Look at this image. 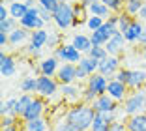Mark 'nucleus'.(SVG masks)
Returning <instances> with one entry per match:
<instances>
[{
	"instance_id": "de8ad7c7",
	"label": "nucleus",
	"mask_w": 146,
	"mask_h": 131,
	"mask_svg": "<svg viewBox=\"0 0 146 131\" xmlns=\"http://www.w3.org/2000/svg\"><path fill=\"white\" fill-rule=\"evenodd\" d=\"M88 77H90V75H88V73H86L82 68H79V66H77V80H79V82H82V80H88Z\"/></svg>"
},
{
	"instance_id": "f3484780",
	"label": "nucleus",
	"mask_w": 146,
	"mask_h": 131,
	"mask_svg": "<svg viewBox=\"0 0 146 131\" xmlns=\"http://www.w3.org/2000/svg\"><path fill=\"white\" fill-rule=\"evenodd\" d=\"M15 73H17V62H15V58L2 51L0 53V75L8 79V77H13Z\"/></svg>"
},
{
	"instance_id": "b1692460",
	"label": "nucleus",
	"mask_w": 146,
	"mask_h": 131,
	"mask_svg": "<svg viewBox=\"0 0 146 131\" xmlns=\"http://www.w3.org/2000/svg\"><path fill=\"white\" fill-rule=\"evenodd\" d=\"M47 39H49V30L47 28L34 30L30 34V45L36 47V49H43V47H47Z\"/></svg>"
},
{
	"instance_id": "a878e982",
	"label": "nucleus",
	"mask_w": 146,
	"mask_h": 131,
	"mask_svg": "<svg viewBox=\"0 0 146 131\" xmlns=\"http://www.w3.org/2000/svg\"><path fill=\"white\" fill-rule=\"evenodd\" d=\"M32 99H34V96H30V94H21V96L17 97L15 109H13V116L23 118V114H25V110L28 109V105L32 103Z\"/></svg>"
},
{
	"instance_id": "6e6d98bb",
	"label": "nucleus",
	"mask_w": 146,
	"mask_h": 131,
	"mask_svg": "<svg viewBox=\"0 0 146 131\" xmlns=\"http://www.w3.org/2000/svg\"><path fill=\"white\" fill-rule=\"evenodd\" d=\"M4 2H8V4H11V2H17V0H2V4H4Z\"/></svg>"
},
{
	"instance_id": "6ab92c4d",
	"label": "nucleus",
	"mask_w": 146,
	"mask_h": 131,
	"mask_svg": "<svg viewBox=\"0 0 146 131\" xmlns=\"http://www.w3.org/2000/svg\"><path fill=\"white\" fill-rule=\"evenodd\" d=\"M71 45L77 49V51H81L82 55H88L90 53V49L94 45H92V39H90V34H73L71 36Z\"/></svg>"
},
{
	"instance_id": "4c0bfd02",
	"label": "nucleus",
	"mask_w": 146,
	"mask_h": 131,
	"mask_svg": "<svg viewBox=\"0 0 146 131\" xmlns=\"http://www.w3.org/2000/svg\"><path fill=\"white\" fill-rule=\"evenodd\" d=\"M131 23H133V17H129V15H125L124 11L120 13V23H118V30H120V34H125L127 32V28L131 26Z\"/></svg>"
},
{
	"instance_id": "603ef678",
	"label": "nucleus",
	"mask_w": 146,
	"mask_h": 131,
	"mask_svg": "<svg viewBox=\"0 0 146 131\" xmlns=\"http://www.w3.org/2000/svg\"><path fill=\"white\" fill-rule=\"evenodd\" d=\"M139 45H141L142 49H146V28H144V32H142L141 39H139Z\"/></svg>"
},
{
	"instance_id": "cd10ccee",
	"label": "nucleus",
	"mask_w": 146,
	"mask_h": 131,
	"mask_svg": "<svg viewBox=\"0 0 146 131\" xmlns=\"http://www.w3.org/2000/svg\"><path fill=\"white\" fill-rule=\"evenodd\" d=\"M23 127H25V131H49V129H51L49 120L45 118V116L36 118V120H32V122H25Z\"/></svg>"
},
{
	"instance_id": "2f4dec72",
	"label": "nucleus",
	"mask_w": 146,
	"mask_h": 131,
	"mask_svg": "<svg viewBox=\"0 0 146 131\" xmlns=\"http://www.w3.org/2000/svg\"><path fill=\"white\" fill-rule=\"evenodd\" d=\"M64 43V36H62L60 30H49V39H47V47L49 49H58V47Z\"/></svg>"
},
{
	"instance_id": "c756f323",
	"label": "nucleus",
	"mask_w": 146,
	"mask_h": 131,
	"mask_svg": "<svg viewBox=\"0 0 146 131\" xmlns=\"http://www.w3.org/2000/svg\"><path fill=\"white\" fill-rule=\"evenodd\" d=\"M8 8H9V17L17 19V21H21L23 17H26V13H28V6H26L25 2H11Z\"/></svg>"
},
{
	"instance_id": "1a4fd4ad",
	"label": "nucleus",
	"mask_w": 146,
	"mask_h": 131,
	"mask_svg": "<svg viewBox=\"0 0 146 131\" xmlns=\"http://www.w3.org/2000/svg\"><path fill=\"white\" fill-rule=\"evenodd\" d=\"M19 26H23V28H26L28 32H34V30H39V28H45V23L41 21V17H39V11H38V6L32 9H28V13H26V17H23L21 21H19Z\"/></svg>"
},
{
	"instance_id": "2eb2a0df",
	"label": "nucleus",
	"mask_w": 146,
	"mask_h": 131,
	"mask_svg": "<svg viewBox=\"0 0 146 131\" xmlns=\"http://www.w3.org/2000/svg\"><path fill=\"white\" fill-rule=\"evenodd\" d=\"M109 80L105 75H101V73H94V75L88 77V80H86V84L90 90H94L98 96H103V94H107V88H109Z\"/></svg>"
},
{
	"instance_id": "0eeeda50",
	"label": "nucleus",
	"mask_w": 146,
	"mask_h": 131,
	"mask_svg": "<svg viewBox=\"0 0 146 131\" xmlns=\"http://www.w3.org/2000/svg\"><path fill=\"white\" fill-rule=\"evenodd\" d=\"M45 103H47V99H43V97L39 96H34V99H32V103L28 105V109L25 110V114H23V124L25 122H32V120L36 118H41L43 114H45Z\"/></svg>"
},
{
	"instance_id": "7ed1b4c3",
	"label": "nucleus",
	"mask_w": 146,
	"mask_h": 131,
	"mask_svg": "<svg viewBox=\"0 0 146 131\" xmlns=\"http://www.w3.org/2000/svg\"><path fill=\"white\" fill-rule=\"evenodd\" d=\"M146 109V90H133V92H129V96L125 97V101L122 103V114H124L125 118L129 116H135L139 112H144Z\"/></svg>"
},
{
	"instance_id": "37998d69",
	"label": "nucleus",
	"mask_w": 146,
	"mask_h": 131,
	"mask_svg": "<svg viewBox=\"0 0 146 131\" xmlns=\"http://www.w3.org/2000/svg\"><path fill=\"white\" fill-rule=\"evenodd\" d=\"M38 11H39V17H41V21L45 23V25H51L52 23V13L49 11V9H45L43 6L38 4Z\"/></svg>"
},
{
	"instance_id": "79ce46f5",
	"label": "nucleus",
	"mask_w": 146,
	"mask_h": 131,
	"mask_svg": "<svg viewBox=\"0 0 146 131\" xmlns=\"http://www.w3.org/2000/svg\"><path fill=\"white\" fill-rule=\"evenodd\" d=\"M107 131H127V127H125V118L124 120L116 118L114 122H111V124H109V127H107Z\"/></svg>"
},
{
	"instance_id": "bb28decb",
	"label": "nucleus",
	"mask_w": 146,
	"mask_h": 131,
	"mask_svg": "<svg viewBox=\"0 0 146 131\" xmlns=\"http://www.w3.org/2000/svg\"><path fill=\"white\" fill-rule=\"evenodd\" d=\"M144 2L146 0H125L124 2V13L129 15V17L137 19L141 9H142V6H144Z\"/></svg>"
},
{
	"instance_id": "8fccbe9b",
	"label": "nucleus",
	"mask_w": 146,
	"mask_h": 131,
	"mask_svg": "<svg viewBox=\"0 0 146 131\" xmlns=\"http://www.w3.org/2000/svg\"><path fill=\"white\" fill-rule=\"evenodd\" d=\"M6 45H9V36L4 34V32H0V47H2V51H4Z\"/></svg>"
},
{
	"instance_id": "ddd939ff",
	"label": "nucleus",
	"mask_w": 146,
	"mask_h": 131,
	"mask_svg": "<svg viewBox=\"0 0 146 131\" xmlns=\"http://www.w3.org/2000/svg\"><path fill=\"white\" fill-rule=\"evenodd\" d=\"M38 66H39V71H41V75H45V77H56V73H58V69H60V60L56 58L54 55H51V56H45V58H41L38 62Z\"/></svg>"
},
{
	"instance_id": "a18cd8bd",
	"label": "nucleus",
	"mask_w": 146,
	"mask_h": 131,
	"mask_svg": "<svg viewBox=\"0 0 146 131\" xmlns=\"http://www.w3.org/2000/svg\"><path fill=\"white\" fill-rule=\"evenodd\" d=\"M26 53H28L30 58H39L41 60V49H36V47H32V45H26Z\"/></svg>"
},
{
	"instance_id": "4468645a",
	"label": "nucleus",
	"mask_w": 146,
	"mask_h": 131,
	"mask_svg": "<svg viewBox=\"0 0 146 131\" xmlns=\"http://www.w3.org/2000/svg\"><path fill=\"white\" fill-rule=\"evenodd\" d=\"M82 88L84 86H77V84H64L60 86V96L66 103L77 105L81 103V96H82Z\"/></svg>"
},
{
	"instance_id": "412c9836",
	"label": "nucleus",
	"mask_w": 146,
	"mask_h": 131,
	"mask_svg": "<svg viewBox=\"0 0 146 131\" xmlns=\"http://www.w3.org/2000/svg\"><path fill=\"white\" fill-rule=\"evenodd\" d=\"M146 84V69H131V79H129V92L133 90H142Z\"/></svg>"
},
{
	"instance_id": "20e7f679",
	"label": "nucleus",
	"mask_w": 146,
	"mask_h": 131,
	"mask_svg": "<svg viewBox=\"0 0 146 131\" xmlns=\"http://www.w3.org/2000/svg\"><path fill=\"white\" fill-rule=\"evenodd\" d=\"M58 92H60V82L56 80V77H45V75L38 77L36 96L43 97V99H51V97H54Z\"/></svg>"
},
{
	"instance_id": "3c124183",
	"label": "nucleus",
	"mask_w": 146,
	"mask_h": 131,
	"mask_svg": "<svg viewBox=\"0 0 146 131\" xmlns=\"http://www.w3.org/2000/svg\"><path fill=\"white\" fill-rule=\"evenodd\" d=\"M81 6H84V8H88L90 4H94V2H101V0H77Z\"/></svg>"
},
{
	"instance_id": "aec40b11",
	"label": "nucleus",
	"mask_w": 146,
	"mask_h": 131,
	"mask_svg": "<svg viewBox=\"0 0 146 131\" xmlns=\"http://www.w3.org/2000/svg\"><path fill=\"white\" fill-rule=\"evenodd\" d=\"M142 32H144V26H142L141 19H133V23H131V26L127 28V32L124 34V38H125L127 43H139Z\"/></svg>"
},
{
	"instance_id": "c85d7f7f",
	"label": "nucleus",
	"mask_w": 146,
	"mask_h": 131,
	"mask_svg": "<svg viewBox=\"0 0 146 131\" xmlns=\"http://www.w3.org/2000/svg\"><path fill=\"white\" fill-rule=\"evenodd\" d=\"M88 13H90V15H96V17H101V19H105V21L112 15V11L103 2H94V4H90L88 6Z\"/></svg>"
},
{
	"instance_id": "4be33fe9",
	"label": "nucleus",
	"mask_w": 146,
	"mask_h": 131,
	"mask_svg": "<svg viewBox=\"0 0 146 131\" xmlns=\"http://www.w3.org/2000/svg\"><path fill=\"white\" fill-rule=\"evenodd\" d=\"M125 127L127 131H146V110L125 118Z\"/></svg>"
},
{
	"instance_id": "473e14b6",
	"label": "nucleus",
	"mask_w": 146,
	"mask_h": 131,
	"mask_svg": "<svg viewBox=\"0 0 146 131\" xmlns=\"http://www.w3.org/2000/svg\"><path fill=\"white\" fill-rule=\"evenodd\" d=\"M15 103H17V97H8L6 101L0 103V116H9V114H13Z\"/></svg>"
},
{
	"instance_id": "f03ea898",
	"label": "nucleus",
	"mask_w": 146,
	"mask_h": 131,
	"mask_svg": "<svg viewBox=\"0 0 146 131\" xmlns=\"http://www.w3.org/2000/svg\"><path fill=\"white\" fill-rule=\"evenodd\" d=\"M77 19H75V9H73V4L68 2V0H60L58 4V9L52 13V25L56 26V30H69L75 26Z\"/></svg>"
},
{
	"instance_id": "72a5a7b5",
	"label": "nucleus",
	"mask_w": 146,
	"mask_h": 131,
	"mask_svg": "<svg viewBox=\"0 0 146 131\" xmlns=\"http://www.w3.org/2000/svg\"><path fill=\"white\" fill-rule=\"evenodd\" d=\"M17 28H19V21L13 19V17H9V19H6V21L0 23V32H4V34H8V36Z\"/></svg>"
},
{
	"instance_id": "c9c22d12",
	"label": "nucleus",
	"mask_w": 146,
	"mask_h": 131,
	"mask_svg": "<svg viewBox=\"0 0 146 131\" xmlns=\"http://www.w3.org/2000/svg\"><path fill=\"white\" fill-rule=\"evenodd\" d=\"M88 56H90V58H94V60H98V62H101V60H105L109 56V53H107V49H105V47L94 45L90 49V53H88Z\"/></svg>"
},
{
	"instance_id": "f257e3e1",
	"label": "nucleus",
	"mask_w": 146,
	"mask_h": 131,
	"mask_svg": "<svg viewBox=\"0 0 146 131\" xmlns=\"http://www.w3.org/2000/svg\"><path fill=\"white\" fill-rule=\"evenodd\" d=\"M96 118V110L92 105H86V103H77V105H71L68 109V112L64 114V120L73 127V131H90L92 124Z\"/></svg>"
},
{
	"instance_id": "dca6fc26",
	"label": "nucleus",
	"mask_w": 146,
	"mask_h": 131,
	"mask_svg": "<svg viewBox=\"0 0 146 131\" xmlns=\"http://www.w3.org/2000/svg\"><path fill=\"white\" fill-rule=\"evenodd\" d=\"M125 38H124V34H114L111 39H109V43L105 45V49H107V53H109V56H120L122 58V55H124V49H125Z\"/></svg>"
},
{
	"instance_id": "bf43d9fd",
	"label": "nucleus",
	"mask_w": 146,
	"mask_h": 131,
	"mask_svg": "<svg viewBox=\"0 0 146 131\" xmlns=\"http://www.w3.org/2000/svg\"><path fill=\"white\" fill-rule=\"evenodd\" d=\"M144 110H146V109H144Z\"/></svg>"
},
{
	"instance_id": "9b49d317",
	"label": "nucleus",
	"mask_w": 146,
	"mask_h": 131,
	"mask_svg": "<svg viewBox=\"0 0 146 131\" xmlns=\"http://www.w3.org/2000/svg\"><path fill=\"white\" fill-rule=\"evenodd\" d=\"M56 80L64 84H75L77 82V64H62L58 73H56Z\"/></svg>"
},
{
	"instance_id": "a211bd4d",
	"label": "nucleus",
	"mask_w": 146,
	"mask_h": 131,
	"mask_svg": "<svg viewBox=\"0 0 146 131\" xmlns=\"http://www.w3.org/2000/svg\"><path fill=\"white\" fill-rule=\"evenodd\" d=\"M114 120H116L114 112H96V118H94L90 131H107L109 124L114 122Z\"/></svg>"
},
{
	"instance_id": "49530a36",
	"label": "nucleus",
	"mask_w": 146,
	"mask_h": 131,
	"mask_svg": "<svg viewBox=\"0 0 146 131\" xmlns=\"http://www.w3.org/2000/svg\"><path fill=\"white\" fill-rule=\"evenodd\" d=\"M9 19V8H6L4 4H0V23Z\"/></svg>"
},
{
	"instance_id": "e433bc0d",
	"label": "nucleus",
	"mask_w": 146,
	"mask_h": 131,
	"mask_svg": "<svg viewBox=\"0 0 146 131\" xmlns=\"http://www.w3.org/2000/svg\"><path fill=\"white\" fill-rule=\"evenodd\" d=\"M98 99V94L94 92V90H90L88 86H84L82 88V96H81V101L86 103V105H92V103Z\"/></svg>"
},
{
	"instance_id": "6e6552de",
	"label": "nucleus",
	"mask_w": 146,
	"mask_h": 131,
	"mask_svg": "<svg viewBox=\"0 0 146 131\" xmlns=\"http://www.w3.org/2000/svg\"><path fill=\"white\" fill-rule=\"evenodd\" d=\"M120 68H122V58L120 56H107L105 60L99 62L98 73L105 75L107 79H114V75L120 71Z\"/></svg>"
},
{
	"instance_id": "423d86ee",
	"label": "nucleus",
	"mask_w": 146,
	"mask_h": 131,
	"mask_svg": "<svg viewBox=\"0 0 146 131\" xmlns=\"http://www.w3.org/2000/svg\"><path fill=\"white\" fill-rule=\"evenodd\" d=\"M120 30H118V26H112L109 25V23H105L103 26L99 30H96V32H90V39H92V45H98V47H105L109 43V39L112 38L114 34H118Z\"/></svg>"
},
{
	"instance_id": "5701e85b",
	"label": "nucleus",
	"mask_w": 146,
	"mask_h": 131,
	"mask_svg": "<svg viewBox=\"0 0 146 131\" xmlns=\"http://www.w3.org/2000/svg\"><path fill=\"white\" fill-rule=\"evenodd\" d=\"M30 34L32 32H28L26 28L19 26L17 30H13L11 34H9V45L11 47H19V45H23V43L30 41Z\"/></svg>"
},
{
	"instance_id": "09e8293b",
	"label": "nucleus",
	"mask_w": 146,
	"mask_h": 131,
	"mask_svg": "<svg viewBox=\"0 0 146 131\" xmlns=\"http://www.w3.org/2000/svg\"><path fill=\"white\" fill-rule=\"evenodd\" d=\"M107 23L112 25V26H118V23H120V13H112L111 17L107 19Z\"/></svg>"
},
{
	"instance_id": "5fc2aeb1",
	"label": "nucleus",
	"mask_w": 146,
	"mask_h": 131,
	"mask_svg": "<svg viewBox=\"0 0 146 131\" xmlns=\"http://www.w3.org/2000/svg\"><path fill=\"white\" fill-rule=\"evenodd\" d=\"M2 131H21V126H11V127H6V129H2Z\"/></svg>"
},
{
	"instance_id": "ea45409f",
	"label": "nucleus",
	"mask_w": 146,
	"mask_h": 131,
	"mask_svg": "<svg viewBox=\"0 0 146 131\" xmlns=\"http://www.w3.org/2000/svg\"><path fill=\"white\" fill-rule=\"evenodd\" d=\"M17 124H23V120L17 118V116H13V114H9V116H2V129L11 127V126H17Z\"/></svg>"
},
{
	"instance_id": "f704fd0d",
	"label": "nucleus",
	"mask_w": 146,
	"mask_h": 131,
	"mask_svg": "<svg viewBox=\"0 0 146 131\" xmlns=\"http://www.w3.org/2000/svg\"><path fill=\"white\" fill-rule=\"evenodd\" d=\"M105 23H107L105 19H101V17H96V15H90V17L86 19V23H84V25H86V28L90 30V32H96V30H99L101 26L105 25Z\"/></svg>"
},
{
	"instance_id": "13d9d810",
	"label": "nucleus",
	"mask_w": 146,
	"mask_h": 131,
	"mask_svg": "<svg viewBox=\"0 0 146 131\" xmlns=\"http://www.w3.org/2000/svg\"><path fill=\"white\" fill-rule=\"evenodd\" d=\"M49 131H54V127H51V129H49Z\"/></svg>"
},
{
	"instance_id": "39448f33",
	"label": "nucleus",
	"mask_w": 146,
	"mask_h": 131,
	"mask_svg": "<svg viewBox=\"0 0 146 131\" xmlns=\"http://www.w3.org/2000/svg\"><path fill=\"white\" fill-rule=\"evenodd\" d=\"M52 55L60 60L62 64H79L82 60V56H84L81 51H77L71 43H62L58 49L52 51Z\"/></svg>"
},
{
	"instance_id": "864d4df0",
	"label": "nucleus",
	"mask_w": 146,
	"mask_h": 131,
	"mask_svg": "<svg viewBox=\"0 0 146 131\" xmlns=\"http://www.w3.org/2000/svg\"><path fill=\"white\" fill-rule=\"evenodd\" d=\"M139 19H144V21H146V2H144V6H142L141 13H139Z\"/></svg>"
},
{
	"instance_id": "a19ab883",
	"label": "nucleus",
	"mask_w": 146,
	"mask_h": 131,
	"mask_svg": "<svg viewBox=\"0 0 146 131\" xmlns=\"http://www.w3.org/2000/svg\"><path fill=\"white\" fill-rule=\"evenodd\" d=\"M38 4L43 6L45 9H49L51 13H54L58 9V4H60V0H38Z\"/></svg>"
},
{
	"instance_id": "58836bf2",
	"label": "nucleus",
	"mask_w": 146,
	"mask_h": 131,
	"mask_svg": "<svg viewBox=\"0 0 146 131\" xmlns=\"http://www.w3.org/2000/svg\"><path fill=\"white\" fill-rule=\"evenodd\" d=\"M116 80H120V82H124L125 86L129 84V79H131V69L129 68H120V71L114 75Z\"/></svg>"
},
{
	"instance_id": "c03bdc74",
	"label": "nucleus",
	"mask_w": 146,
	"mask_h": 131,
	"mask_svg": "<svg viewBox=\"0 0 146 131\" xmlns=\"http://www.w3.org/2000/svg\"><path fill=\"white\" fill-rule=\"evenodd\" d=\"M54 131H73V127L69 126V124L64 120V116H62V118L58 120V124L54 126Z\"/></svg>"
},
{
	"instance_id": "f8f14e48",
	"label": "nucleus",
	"mask_w": 146,
	"mask_h": 131,
	"mask_svg": "<svg viewBox=\"0 0 146 131\" xmlns=\"http://www.w3.org/2000/svg\"><path fill=\"white\" fill-rule=\"evenodd\" d=\"M107 94L114 99V101H118L122 105V103L125 101V97L129 96V88L124 84V82H120V80L116 79H111L109 80V88H107Z\"/></svg>"
},
{
	"instance_id": "4d7b16f0",
	"label": "nucleus",
	"mask_w": 146,
	"mask_h": 131,
	"mask_svg": "<svg viewBox=\"0 0 146 131\" xmlns=\"http://www.w3.org/2000/svg\"><path fill=\"white\" fill-rule=\"evenodd\" d=\"M142 58H144V62H146V49H142Z\"/></svg>"
},
{
	"instance_id": "7c9ffc66",
	"label": "nucleus",
	"mask_w": 146,
	"mask_h": 131,
	"mask_svg": "<svg viewBox=\"0 0 146 131\" xmlns=\"http://www.w3.org/2000/svg\"><path fill=\"white\" fill-rule=\"evenodd\" d=\"M79 68H82L88 75H94V73H98V69H99V62L98 60H94V58H90L88 55H84L82 56V60L77 64Z\"/></svg>"
},
{
	"instance_id": "393cba45",
	"label": "nucleus",
	"mask_w": 146,
	"mask_h": 131,
	"mask_svg": "<svg viewBox=\"0 0 146 131\" xmlns=\"http://www.w3.org/2000/svg\"><path fill=\"white\" fill-rule=\"evenodd\" d=\"M19 88H21L23 94L36 96V90H38V77H36V75H26V77H23L21 82H19Z\"/></svg>"
},
{
	"instance_id": "9d476101",
	"label": "nucleus",
	"mask_w": 146,
	"mask_h": 131,
	"mask_svg": "<svg viewBox=\"0 0 146 131\" xmlns=\"http://www.w3.org/2000/svg\"><path fill=\"white\" fill-rule=\"evenodd\" d=\"M92 107H94L96 112H118V110L122 109V105L118 101H114L109 94H103V96H98V99H96L94 103H92Z\"/></svg>"
}]
</instances>
